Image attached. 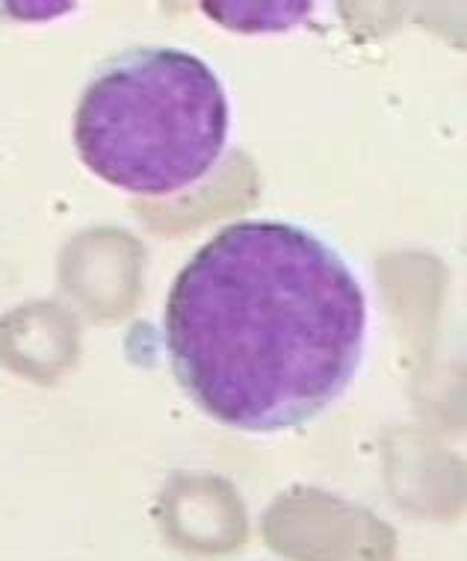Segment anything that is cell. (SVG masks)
<instances>
[{
    "instance_id": "6da1fadb",
    "label": "cell",
    "mask_w": 467,
    "mask_h": 561,
    "mask_svg": "<svg viewBox=\"0 0 467 561\" xmlns=\"http://www.w3.org/2000/svg\"><path fill=\"white\" fill-rule=\"evenodd\" d=\"M163 334L198 411L273 435L326 414L355 381L367 293L346 257L303 225L240 219L178 272Z\"/></svg>"
},
{
    "instance_id": "7a4b0ae2",
    "label": "cell",
    "mask_w": 467,
    "mask_h": 561,
    "mask_svg": "<svg viewBox=\"0 0 467 561\" xmlns=\"http://www.w3.org/2000/svg\"><path fill=\"white\" fill-rule=\"evenodd\" d=\"M228 122L223 80L205 59L181 48H130L83 89L75 148L118 190L172 195L219 163Z\"/></svg>"
},
{
    "instance_id": "3957f363",
    "label": "cell",
    "mask_w": 467,
    "mask_h": 561,
    "mask_svg": "<svg viewBox=\"0 0 467 561\" xmlns=\"http://www.w3.org/2000/svg\"><path fill=\"white\" fill-rule=\"evenodd\" d=\"M314 3H205V12L219 24L240 33H275L311 15Z\"/></svg>"
}]
</instances>
